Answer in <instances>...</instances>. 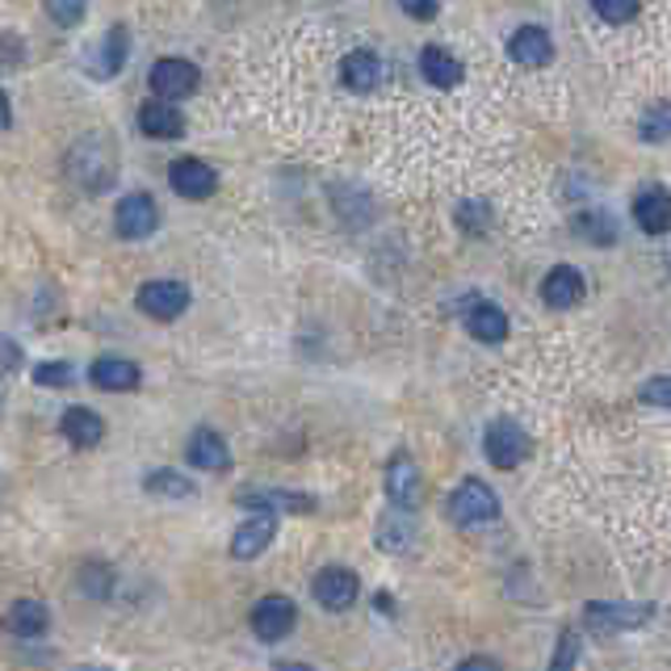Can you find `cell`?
Segmentation results:
<instances>
[{
	"mask_svg": "<svg viewBox=\"0 0 671 671\" xmlns=\"http://www.w3.org/2000/svg\"><path fill=\"white\" fill-rule=\"evenodd\" d=\"M63 168H67V181L81 193H105L118 181V139L105 130H88L67 147Z\"/></svg>",
	"mask_w": 671,
	"mask_h": 671,
	"instance_id": "cell-1",
	"label": "cell"
},
{
	"mask_svg": "<svg viewBox=\"0 0 671 671\" xmlns=\"http://www.w3.org/2000/svg\"><path fill=\"white\" fill-rule=\"evenodd\" d=\"M198 84H202V72L185 55H164V60L151 63V72H147V88L156 93V102L168 105H177L181 97H193Z\"/></svg>",
	"mask_w": 671,
	"mask_h": 671,
	"instance_id": "cell-2",
	"label": "cell"
},
{
	"mask_svg": "<svg viewBox=\"0 0 671 671\" xmlns=\"http://www.w3.org/2000/svg\"><path fill=\"white\" fill-rule=\"evenodd\" d=\"M189 286L185 281H177V277H156V281H143L139 294H135V302H139V311L147 319H156V323H172V319H181L189 311Z\"/></svg>",
	"mask_w": 671,
	"mask_h": 671,
	"instance_id": "cell-3",
	"label": "cell"
},
{
	"mask_svg": "<svg viewBox=\"0 0 671 671\" xmlns=\"http://www.w3.org/2000/svg\"><path fill=\"white\" fill-rule=\"evenodd\" d=\"M114 231L126 244H139V239H151L160 231V206L151 193H126L114 206Z\"/></svg>",
	"mask_w": 671,
	"mask_h": 671,
	"instance_id": "cell-4",
	"label": "cell"
},
{
	"mask_svg": "<svg viewBox=\"0 0 671 671\" xmlns=\"http://www.w3.org/2000/svg\"><path fill=\"white\" fill-rule=\"evenodd\" d=\"M126 60H130V30L126 25H109L102 39L88 46L84 72L93 81H114V76H123Z\"/></svg>",
	"mask_w": 671,
	"mask_h": 671,
	"instance_id": "cell-5",
	"label": "cell"
},
{
	"mask_svg": "<svg viewBox=\"0 0 671 671\" xmlns=\"http://www.w3.org/2000/svg\"><path fill=\"white\" fill-rule=\"evenodd\" d=\"M482 454L491 466H500V470H516L529 454V437H524V428L516 419H491L487 424V437H482Z\"/></svg>",
	"mask_w": 671,
	"mask_h": 671,
	"instance_id": "cell-6",
	"label": "cell"
},
{
	"mask_svg": "<svg viewBox=\"0 0 671 671\" xmlns=\"http://www.w3.org/2000/svg\"><path fill=\"white\" fill-rule=\"evenodd\" d=\"M294 626H298V608H294V600L281 596V592L260 596L256 608H252V633H256L260 642H281V638L294 633Z\"/></svg>",
	"mask_w": 671,
	"mask_h": 671,
	"instance_id": "cell-7",
	"label": "cell"
},
{
	"mask_svg": "<svg viewBox=\"0 0 671 671\" xmlns=\"http://www.w3.org/2000/svg\"><path fill=\"white\" fill-rule=\"evenodd\" d=\"M168 185L185 202H206L210 193L219 189V172L206 160H198V156H181V160L168 164Z\"/></svg>",
	"mask_w": 671,
	"mask_h": 671,
	"instance_id": "cell-8",
	"label": "cell"
},
{
	"mask_svg": "<svg viewBox=\"0 0 671 671\" xmlns=\"http://www.w3.org/2000/svg\"><path fill=\"white\" fill-rule=\"evenodd\" d=\"M449 516L458 524H482V521H496L500 516V500H496V491L479 479H466L449 496Z\"/></svg>",
	"mask_w": 671,
	"mask_h": 671,
	"instance_id": "cell-9",
	"label": "cell"
},
{
	"mask_svg": "<svg viewBox=\"0 0 671 671\" xmlns=\"http://www.w3.org/2000/svg\"><path fill=\"white\" fill-rule=\"evenodd\" d=\"M315 600L319 608H328V613H344V608L356 605V596H361V579H356L349 566H323L319 575H315Z\"/></svg>",
	"mask_w": 671,
	"mask_h": 671,
	"instance_id": "cell-10",
	"label": "cell"
},
{
	"mask_svg": "<svg viewBox=\"0 0 671 671\" xmlns=\"http://www.w3.org/2000/svg\"><path fill=\"white\" fill-rule=\"evenodd\" d=\"M88 382L105 391V395H126V391H139L143 386V370L130 361V356H97L88 365Z\"/></svg>",
	"mask_w": 671,
	"mask_h": 671,
	"instance_id": "cell-11",
	"label": "cell"
},
{
	"mask_svg": "<svg viewBox=\"0 0 671 671\" xmlns=\"http://www.w3.org/2000/svg\"><path fill=\"white\" fill-rule=\"evenodd\" d=\"M386 496L395 508L403 512H412L419 500H424V475H419V466L412 461V454H395V458L386 461Z\"/></svg>",
	"mask_w": 671,
	"mask_h": 671,
	"instance_id": "cell-12",
	"label": "cell"
},
{
	"mask_svg": "<svg viewBox=\"0 0 671 671\" xmlns=\"http://www.w3.org/2000/svg\"><path fill=\"white\" fill-rule=\"evenodd\" d=\"M650 617H654V608L650 605H587L584 621L592 633H626V629H638L647 626Z\"/></svg>",
	"mask_w": 671,
	"mask_h": 671,
	"instance_id": "cell-13",
	"label": "cell"
},
{
	"mask_svg": "<svg viewBox=\"0 0 671 671\" xmlns=\"http://www.w3.org/2000/svg\"><path fill=\"white\" fill-rule=\"evenodd\" d=\"M239 508H256V512H315V500L307 491H281V487H239L235 496Z\"/></svg>",
	"mask_w": 671,
	"mask_h": 671,
	"instance_id": "cell-14",
	"label": "cell"
},
{
	"mask_svg": "<svg viewBox=\"0 0 671 671\" xmlns=\"http://www.w3.org/2000/svg\"><path fill=\"white\" fill-rule=\"evenodd\" d=\"M185 461L193 470H206V475H227L231 470V449L223 433H214V428H198L185 445Z\"/></svg>",
	"mask_w": 671,
	"mask_h": 671,
	"instance_id": "cell-15",
	"label": "cell"
},
{
	"mask_svg": "<svg viewBox=\"0 0 671 671\" xmlns=\"http://www.w3.org/2000/svg\"><path fill=\"white\" fill-rule=\"evenodd\" d=\"M273 533H277V516L256 512L252 521H244L239 529H235V537H231V558H235V563H252V558H260V554L273 545Z\"/></svg>",
	"mask_w": 671,
	"mask_h": 671,
	"instance_id": "cell-16",
	"label": "cell"
},
{
	"mask_svg": "<svg viewBox=\"0 0 671 671\" xmlns=\"http://www.w3.org/2000/svg\"><path fill=\"white\" fill-rule=\"evenodd\" d=\"M4 629H9L13 638H21V642L46 638V629H51V608L42 605V600H34V596H21V600H13L9 613H4Z\"/></svg>",
	"mask_w": 671,
	"mask_h": 671,
	"instance_id": "cell-17",
	"label": "cell"
},
{
	"mask_svg": "<svg viewBox=\"0 0 671 671\" xmlns=\"http://www.w3.org/2000/svg\"><path fill=\"white\" fill-rule=\"evenodd\" d=\"M508 55L521 67H545L554 60V39L545 25H521L512 39H508Z\"/></svg>",
	"mask_w": 671,
	"mask_h": 671,
	"instance_id": "cell-18",
	"label": "cell"
},
{
	"mask_svg": "<svg viewBox=\"0 0 671 671\" xmlns=\"http://www.w3.org/2000/svg\"><path fill=\"white\" fill-rule=\"evenodd\" d=\"M60 433L67 445H76V449H97L105 440V419L93 412V407H67L60 416Z\"/></svg>",
	"mask_w": 671,
	"mask_h": 671,
	"instance_id": "cell-19",
	"label": "cell"
},
{
	"mask_svg": "<svg viewBox=\"0 0 671 671\" xmlns=\"http://www.w3.org/2000/svg\"><path fill=\"white\" fill-rule=\"evenodd\" d=\"M139 130L156 143H168V139H181L185 135V114L168 102H147L139 109Z\"/></svg>",
	"mask_w": 671,
	"mask_h": 671,
	"instance_id": "cell-20",
	"label": "cell"
},
{
	"mask_svg": "<svg viewBox=\"0 0 671 671\" xmlns=\"http://www.w3.org/2000/svg\"><path fill=\"white\" fill-rule=\"evenodd\" d=\"M466 332L482 344H500V340H508V315L496 302L475 298V302H466Z\"/></svg>",
	"mask_w": 671,
	"mask_h": 671,
	"instance_id": "cell-21",
	"label": "cell"
},
{
	"mask_svg": "<svg viewBox=\"0 0 671 671\" xmlns=\"http://www.w3.org/2000/svg\"><path fill=\"white\" fill-rule=\"evenodd\" d=\"M633 219L647 235H668L671 231V193L668 189H642L633 202Z\"/></svg>",
	"mask_w": 671,
	"mask_h": 671,
	"instance_id": "cell-22",
	"label": "cell"
},
{
	"mask_svg": "<svg viewBox=\"0 0 671 671\" xmlns=\"http://www.w3.org/2000/svg\"><path fill=\"white\" fill-rule=\"evenodd\" d=\"M542 298H545V307H554V311H566V307H575V302L584 298V277L571 269V265H558V269L545 273Z\"/></svg>",
	"mask_w": 671,
	"mask_h": 671,
	"instance_id": "cell-23",
	"label": "cell"
},
{
	"mask_svg": "<svg viewBox=\"0 0 671 671\" xmlns=\"http://www.w3.org/2000/svg\"><path fill=\"white\" fill-rule=\"evenodd\" d=\"M340 81L353 93H374L377 84H382V60H377L374 51H349L344 63H340Z\"/></svg>",
	"mask_w": 671,
	"mask_h": 671,
	"instance_id": "cell-24",
	"label": "cell"
},
{
	"mask_svg": "<svg viewBox=\"0 0 671 671\" xmlns=\"http://www.w3.org/2000/svg\"><path fill=\"white\" fill-rule=\"evenodd\" d=\"M143 491L151 500H193L198 496V482L181 475V470H172V466H156V470H147L143 475Z\"/></svg>",
	"mask_w": 671,
	"mask_h": 671,
	"instance_id": "cell-25",
	"label": "cell"
},
{
	"mask_svg": "<svg viewBox=\"0 0 671 671\" xmlns=\"http://www.w3.org/2000/svg\"><path fill=\"white\" fill-rule=\"evenodd\" d=\"M419 76L433 88H454V84H461V63L445 46H424L419 51Z\"/></svg>",
	"mask_w": 671,
	"mask_h": 671,
	"instance_id": "cell-26",
	"label": "cell"
},
{
	"mask_svg": "<svg viewBox=\"0 0 671 671\" xmlns=\"http://www.w3.org/2000/svg\"><path fill=\"white\" fill-rule=\"evenodd\" d=\"M336 198H332V206H336V214L349 223V227H365L370 219H374V202L361 193V189H349V185H336L332 189Z\"/></svg>",
	"mask_w": 671,
	"mask_h": 671,
	"instance_id": "cell-27",
	"label": "cell"
},
{
	"mask_svg": "<svg viewBox=\"0 0 671 671\" xmlns=\"http://www.w3.org/2000/svg\"><path fill=\"white\" fill-rule=\"evenodd\" d=\"M30 377L39 382L42 391H67V386L76 382V365H72V361H39Z\"/></svg>",
	"mask_w": 671,
	"mask_h": 671,
	"instance_id": "cell-28",
	"label": "cell"
},
{
	"mask_svg": "<svg viewBox=\"0 0 671 671\" xmlns=\"http://www.w3.org/2000/svg\"><path fill=\"white\" fill-rule=\"evenodd\" d=\"M412 524L398 521V516H382L377 521V545L382 550H391V554H403V550H412Z\"/></svg>",
	"mask_w": 671,
	"mask_h": 671,
	"instance_id": "cell-29",
	"label": "cell"
},
{
	"mask_svg": "<svg viewBox=\"0 0 671 671\" xmlns=\"http://www.w3.org/2000/svg\"><path fill=\"white\" fill-rule=\"evenodd\" d=\"M575 231H579L584 239H596V244H613V239H617V235H613V231H617V223L608 219L605 210H592V214H579V219H575Z\"/></svg>",
	"mask_w": 671,
	"mask_h": 671,
	"instance_id": "cell-30",
	"label": "cell"
},
{
	"mask_svg": "<svg viewBox=\"0 0 671 671\" xmlns=\"http://www.w3.org/2000/svg\"><path fill=\"white\" fill-rule=\"evenodd\" d=\"M642 139L647 143H671V105H654L647 118H642Z\"/></svg>",
	"mask_w": 671,
	"mask_h": 671,
	"instance_id": "cell-31",
	"label": "cell"
},
{
	"mask_svg": "<svg viewBox=\"0 0 671 671\" xmlns=\"http://www.w3.org/2000/svg\"><path fill=\"white\" fill-rule=\"evenodd\" d=\"M458 223L470 231V235H482V231L491 227V206H487L482 198H466L458 206Z\"/></svg>",
	"mask_w": 671,
	"mask_h": 671,
	"instance_id": "cell-32",
	"label": "cell"
},
{
	"mask_svg": "<svg viewBox=\"0 0 671 671\" xmlns=\"http://www.w3.org/2000/svg\"><path fill=\"white\" fill-rule=\"evenodd\" d=\"M575 659H579V633L563 629L554 642V654H550V671H575Z\"/></svg>",
	"mask_w": 671,
	"mask_h": 671,
	"instance_id": "cell-33",
	"label": "cell"
},
{
	"mask_svg": "<svg viewBox=\"0 0 671 671\" xmlns=\"http://www.w3.org/2000/svg\"><path fill=\"white\" fill-rule=\"evenodd\" d=\"M592 13L600 21H608V25H626V21L638 18V4H633V0H596Z\"/></svg>",
	"mask_w": 671,
	"mask_h": 671,
	"instance_id": "cell-34",
	"label": "cell"
},
{
	"mask_svg": "<svg viewBox=\"0 0 671 671\" xmlns=\"http://www.w3.org/2000/svg\"><path fill=\"white\" fill-rule=\"evenodd\" d=\"M84 13H88V9H84L81 0H51V4H46V18L55 21L60 30H76L84 21Z\"/></svg>",
	"mask_w": 671,
	"mask_h": 671,
	"instance_id": "cell-35",
	"label": "cell"
},
{
	"mask_svg": "<svg viewBox=\"0 0 671 671\" xmlns=\"http://www.w3.org/2000/svg\"><path fill=\"white\" fill-rule=\"evenodd\" d=\"M21 63H25V39L13 34V30H4L0 34V72H13Z\"/></svg>",
	"mask_w": 671,
	"mask_h": 671,
	"instance_id": "cell-36",
	"label": "cell"
},
{
	"mask_svg": "<svg viewBox=\"0 0 671 671\" xmlns=\"http://www.w3.org/2000/svg\"><path fill=\"white\" fill-rule=\"evenodd\" d=\"M638 398H642L647 407H668L671 412V374L642 382V386H638Z\"/></svg>",
	"mask_w": 671,
	"mask_h": 671,
	"instance_id": "cell-37",
	"label": "cell"
},
{
	"mask_svg": "<svg viewBox=\"0 0 671 671\" xmlns=\"http://www.w3.org/2000/svg\"><path fill=\"white\" fill-rule=\"evenodd\" d=\"M18 361H21V349L13 344V340H4V336H0V374H13V370H18Z\"/></svg>",
	"mask_w": 671,
	"mask_h": 671,
	"instance_id": "cell-38",
	"label": "cell"
},
{
	"mask_svg": "<svg viewBox=\"0 0 671 671\" xmlns=\"http://www.w3.org/2000/svg\"><path fill=\"white\" fill-rule=\"evenodd\" d=\"M458 671H500L496 659H487V654H470V659H461Z\"/></svg>",
	"mask_w": 671,
	"mask_h": 671,
	"instance_id": "cell-39",
	"label": "cell"
},
{
	"mask_svg": "<svg viewBox=\"0 0 671 671\" xmlns=\"http://www.w3.org/2000/svg\"><path fill=\"white\" fill-rule=\"evenodd\" d=\"M403 13L416 21H433L437 18V4H403Z\"/></svg>",
	"mask_w": 671,
	"mask_h": 671,
	"instance_id": "cell-40",
	"label": "cell"
},
{
	"mask_svg": "<svg viewBox=\"0 0 671 671\" xmlns=\"http://www.w3.org/2000/svg\"><path fill=\"white\" fill-rule=\"evenodd\" d=\"M13 123V102H9V93H0V130Z\"/></svg>",
	"mask_w": 671,
	"mask_h": 671,
	"instance_id": "cell-41",
	"label": "cell"
},
{
	"mask_svg": "<svg viewBox=\"0 0 671 671\" xmlns=\"http://www.w3.org/2000/svg\"><path fill=\"white\" fill-rule=\"evenodd\" d=\"M273 671H311V668H307V663H294V659H277Z\"/></svg>",
	"mask_w": 671,
	"mask_h": 671,
	"instance_id": "cell-42",
	"label": "cell"
},
{
	"mask_svg": "<svg viewBox=\"0 0 671 671\" xmlns=\"http://www.w3.org/2000/svg\"><path fill=\"white\" fill-rule=\"evenodd\" d=\"M72 671H105V668H97V663H81V668H72Z\"/></svg>",
	"mask_w": 671,
	"mask_h": 671,
	"instance_id": "cell-43",
	"label": "cell"
},
{
	"mask_svg": "<svg viewBox=\"0 0 671 671\" xmlns=\"http://www.w3.org/2000/svg\"><path fill=\"white\" fill-rule=\"evenodd\" d=\"M668 265H671V256H668Z\"/></svg>",
	"mask_w": 671,
	"mask_h": 671,
	"instance_id": "cell-44",
	"label": "cell"
}]
</instances>
